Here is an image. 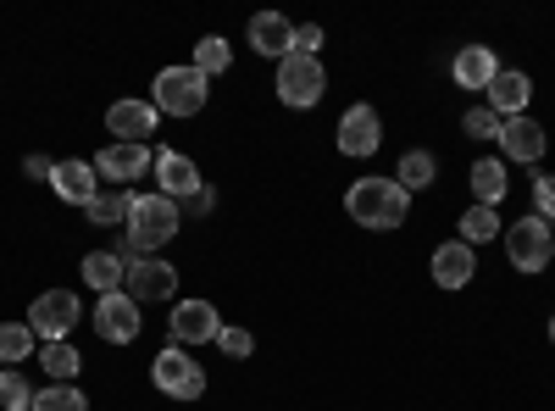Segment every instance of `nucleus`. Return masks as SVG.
Segmentation results:
<instances>
[{
	"instance_id": "a211bd4d",
	"label": "nucleus",
	"mask_w": 555,
	"mask_h": 411,
	"mask_svg": "<svg viewBox=\"0 0 555 411\" xmlns=\"http://www.w3.org/2000/svg\"><path fill=\"white\" fill-rule=\"evenodd\" d=\"M528 101H533V78L517 73V67H500V78L489 84V112L505 123V117H528Z\"/></svg>"
},
{
	"instance_id": "dca6fc26",
	"label": "nucleus",
	"mask_w": 555,
	"mask_h": 411,
	"mask_svg": "<svg viewBox=\"0 0 555 411\" xmlns=\"http://www.w3.org/2000/svg\"><path fill=\"white\" fill-rule=\"evenodd\" d=\"M51 190H56V201H67V206H89L101 195V172H95V162H83V156H67V162H56V172H51Z\"/></svg>"
},
{
	"instance_id": "c85d7f7f",
	"label": "nucleus",
	"mask_w": 555,
	"mask_h": 411,
	"mask_svg": "<svg viewBox=\"0 0 555 411\" xmlns=\"http://www.w3.org/2000/svg\"><path fill=\"white\" fill-rule=\"evenodd\" d=\"M34 411H89V395L78 384H44L34 395Z\"/></svg>"
},
{
	"instance_id": "0eeeda50",
	"label": "nucleus",
	"mask_w": 555,
	"mask_h": 411,
	"mask_svg": "<svg viewBox=\"0 0 555 411\" xmlns=\"http://www.w3.org/2000/svg\"><path fill=\"white\" fill-rule=\"evenodd\" d=\"M505 256H512V267L517 272H544L550 267V256H555V240H550V222L533 211V217H522V222H512L505 228Z\"/></svg>"
},
{
	"instance_id": "9d476101",
	"label": "nucleus",
	"mask_w": 555,
	"mask_h": 411,
	"mask_svg": "<svg viewBox=\"0 0 555 411\" xmlns=\"http://www.w3.org/2000/svg\"><path fill=\"white\" fill-rule=\"evenodd\" d=\"M167 329H172V345L195 350V345H206V339L222 334V317H217L211 300H178L172 317H167Z\"/></svg>"
},
{
	"instance_id": "393cba45",
	"label": "nucleus",
	"mask_w": 555,
	"mask_h": 411,
	"mask_svg": "<svg viewBox=\"0 0 555 411\" xmlns=\"http://www.w3.org/2000/svg\"><path fill=\"white\" fill-rule=\"evenodd\" d=\"M39 368L51 373V384H73L78 368H83V356H78L67 339H56V345H39Z\"/></svg>"
},
{
	"instance_id": "473e14b6",
	"label": "nucleus",
	"mask_w": 555,
	"mask_h": 411,
	"mask_svg": "<svg viewBox=\"0 0 555 411\" xmlns=\"http://www.w3.org/2000/svg\"><path fill=\"white\" fill-rule=\"evenodd\" d=\"M322 44H328L322 23H300V28H295V51H289V56H317V62H322Z\"/></svg>"
},
{
	"instance_id": "72a5a7b5",
	"label": "nucleus",
	"mask_w": 555,
	"mask_h": 411,
	"mask_svg": "<svg viewBox=\"0 0 555 411\" xmlns=\"http://www.w3.org/2000/svg\"><path fill=\"white\" fill-rule=\"evenodd\" d=\"M533 206H539V217L544 222H555V178L544 172V178H533Z\"/></svg>"
},
{
	"instance_id": "a878e982",
	"label": "nucleus",
	"mask_w": 555,
	"mask_h": 411,
	"mask_svg": "<svg viewBox=\"0 0 555 411\" xmlns=\"http://www.w3.org/2000/svg\"><path fill=\"white\" fill-rule=\"evenodd\" d=\"M39 356V339L28 323H0V368H17V361Z\"/></svg>"
},
{
	"instance_id": "bb28decb",
	"label": "nucleus",
	"mask_w": 555,
	"mask_h": 411,
	"mask_svg": "<svg viewBox=\"0 0 555 411\" xmlns=\"http://www.w3.org/2000/svg\"><path fill=\"white\" fill-rule=\"evenodd\" d=\"M195 73H206V78H217V73H228L234 67V44H228L222 34H206L201 44H195V62H190Z\"/></svg>"
},
{
	"instance_id": "5701e85b",
	"label": "nucleus",
	"mask_w": 555,
	"mask_h": 411,
	"mask_svg": "<svg viewBox=\"0 0 555 411\" xmlns=\"http://www.w3.org/2000/svg\"><path fill=\"white\" fill-rule=\"evenodd\" d=\"M434 178H439V156H434V151H405V156H400V167H395V184H400L405 195L428 190Z\"/></svg>"
},
{
	"instance_id": "f3484780",
	"label": "nucleus",
	"mask_w": 555,
	"mask_h": 411,
	"mask_svg": "<svg viewBox=\"0 0 555 411\" xmlns=\"http://www.w3.org/2000/svg\"><path fill=\"white\" fill-rule=\"evenodd\" d=\"M428 267H434V284H439V290H467V284L478 279V251L461 245V240H444Z\"/></svg>"
},
{
	"instance_id": "9b49d317",
	"label": "nucleus",
	"mask_w": 555,
	"mask_h": 411,
	"mask_svg": "<svg viewBox=\"0 0 555 411\" xmlns=\"http://www.w3.org/2000/svg\"><path fill=\"white\" fill-rule=\"evenodd\" d=\"M139 329H145V311H139V300H128L122 290H117V295H101V306H95V334H101L106 345H133Z\"/></svg>"
},
{
	"instance_id": "20e7f679",
	"label": "nucleus",
	"mask_w": 555,
	"mask_h": 411,
	"mask_svg": "<svg viewBox=\"0 0 555 411\" xmlns=\"http://www.w3.org/2000/svg\"><path fill=\"white\" fill-rule=\"evenodd\" d=\"M151 384L167 395V400H201L206 395V368L183 350V345H167L156 361H151Z\"/></svg>"
},
{
	"instance_id": "7ed1b4c3",
	"label": "nucleus",
	"mask_w": 555,
	"mask_h": 411,
	"mask_svg": "<svg viewBox=\"0 0 555 411\" xmlns=\"http://www.w3.org/2000/svg\"><path fill=\"white\" fill-rule=\"evenodd\" d=\"M206 101H211V78L206 73H195V67H162L156 73L151 106L162 117H195V112H206Z\"/></svg>"
},
{
	"instance_id": "f03ea898",
	"label": "nucleus",
	"mask_w": 555,
	"mask_h": 411,
	"mask_svg": "<svg viewBox=\"0 0 555 411\" xmlns=\"http://www.w3.org/2000/svg\"><path fill=\"white\" fill-rule=\"evenodd\" d=\"M345 211H350V222L373 228V234H389V228H400L411 217V195L395 178H356L345 190Z\"/></svg>"
},
{
	"instance_id": "f8f14e48",
	"label": "nucleus",
	"mask_w": 555,
	"mask_h": 411,
	"mask_svg": "<svg viewBox=\"0 0 555 411\" xmlns=\"http://www.w3.org/2000/svg\"><path fill=\"white\" fill-rule=\"evenodd\" d=\"M156 195H167V201H195L201 190H206V178H201V167L183 156V151H156Z\"/></svg>"
},
{
	"instance_id": "6ab92c4d",
	"label": "nucleus",
	"mask_w": 555,
	"mask_h": 411,
	"mask_svg": "<svg viewBox=\"0 0 555 411\" xmlns=\"http://www.w3.org/2000/svg\"><path fill=\"white\" fill-rule=\"evenodd\" d=\"M250 51L267 56V62H284L295 51V23L278 17V12H256L250 17Z\"/></svg>"
},
{
	"instance_id": "e433bc0d",
	"label": "nucleus",
	"mask_w": 555,
	"mask_h": 411,
	"mask_svg": "<svg viewBox=\"0 0 555 411\" xmlns=\"http://www.w3.org/2000/svg\"><path fill=\"white\" fill-rule=\"evenodd\" d=\"M550 345H555V317H550Z\"/></svg>"
},
{
	"instance_id": "b1692460",
	"label": "nucleus",
	"mask_w": 555,
	"mask_h": 411,
	"mask_svg": "<svg viewBox=\"0 0 555 411\" xmlns=\"http://www.w3.org/2000/svg\"><path fill=\"white\" fill-rule=\"evenodd\" d=\"M128 206H133L128 190H101L95 201L83 206V217L95 222V228H128Z\"/></svg>"
},
{
	"instance_id": "aec40b11",
	"label": "nucleus",
	"mask_w": 555,
	"mask_h": 411,
	"mask_svg": "<svg viewBox=\"0 0 555 411\" xmlns=\"http://www.w3.org/2000/svg\"><path fill=\"white\" fill-rule=\"evenodd\" d=\"M450 73H455V89H483L489 95V84L500 78V56L489 51V44H461Z\"/></svg>"
},
{
	"instance_id": "39448f33",
	"label": "nucleus",
	"mask_w": 555,
	"mask_h": 411,
	"mask_svg": "<svg viewBox=\"0 0 555 411\" xmlns=\"http://www.w3.org/2000/svg\"><path fill=\"white\" fill-rule=\"evenodd\" d=\"M278 101L284 106H295V112H306V106H317L322 95H328V73H322V62L317 56H284L278 62Z\"/></svg>"
},
{
	"instance_id": "7c9ffc66",
	"label": "nucleus",
	"mask_w": 555,
	"mask_h": 411,
	"mask_svg": "<svg viewBox=\"0 0 555 411\" xmlns=\"http://www.w3.org/2000/svg\"><path fill=\"white\" fill-rule=\"evenodd\" d=\"M217 350H222L228 361H250V356H256V334H250V329H222V334H217Z\"/></svg>"
},
{
	"instance_id": "c756f323",
	"label": "nucleus",
	"mask_w": 555,
	"mask_h": 411,
	"mask_svg": "<svg viewBox=\"0 0 555 411\" xmlns=\"http://www.w3.org/2000/svg\"><path fill=\"white\" fill-rule=\"evenodd\" d=\"M0 411H34V389L17 368H0Z\"/></svg>"
},
{
	"instance_id": "f704fd0d",
	"label": "nucleus",
	"mask_w": 555,
	"mask_h": 411,
	"mask_svg": "<svg viewBox=\"0 0 555 411\" xmlns=\"http://www.w3.org/2000/svg\"><path fill=\"white\" fill-rule=\"evenodd\" d=\"M23 172H28V178H39V184H51L56 162H51V156H28V162H23Z\"/></svg>"
},
{
	"instance_id": "cd10ccee",
	"label": "nucleus",
	"mask_w": 555,
	"mask_h": 411,
	"mask_svg": "<svg viewBox=\"0 0 555 411\" xmlns=\"http://www.w3.org/2000/svg\"><path fill=\"white\" fill-rule=\"evenodd\" d=\"M461 245H483V240H500V211L494 206H473L467 217H461V234H455Z\"/></svg>"
},
{
	"instance_id": "412c9836",
	"label": "nucleus",
	"mask_w": 555,
	"mask_h": 411,
	"mask_svg": "<svg viewBox=\"0 0 555 411\" xmlns=\"http://www.w3.org/2000/svg\"><path fill=\"white\" fill-rule=\"evenodd\" d=\"M122 272H128V261L117 251H89L83 256V284L95 290V295H117L122 290Z\"/></svg>"
},
{
	"instance_id": "c9c22d12",
	"label": "nucleus",
	"mask_w": 555,
	"mask_h": 411,
	"mask_svg": "<svg viewBox=\"0 0 555 411\" xmlns=\"http://www.w3.org/2000/svg\"><path fill=\"white\" fill-rule=\"evenodd\" d=\"M211 206H217V195H211V184H206V190H201V195L190 201V217H206Z\"/></svg>"
},
{
	"instance_id": "4be33fe9",
	"label": "nucleus",
	"mask_w": 555,
	"mask_h": 411,
	"mask_svg": "<svg viewBox=\"0 0 555 411\" xmlns=\"http://www.w3.org/2000/svg\"><path fill=\"white\" fill-rule=\"evenodd\" d=\"M505 190H512V172H505V162H494V156L473 162V201H478V206H494V211H500Z\"/></svg>"
},
{
	"instance_id": "2eb2a0df",
	"label": "nucleus",
	"mask_w": 555,
	"mask_h": 411,
	"mask_svg": "<svg viewBox=\"0 0 555 411\" xmlns=\"http://www.w3.org/2000/svg\"><path fill=\"white\" fill-rule=\"evenodd\" d=\"M544 145H550L544 123H533V117H505V123H500V156H505V162L533 167V162L544 156Z\"/></svg>"
},
{
	"instance_id": "4468645a",
	"label": "nucleus",
	"mask_w": 555,
	"mask_h": 411,
	"mask_svg": "<svg viewBox=\"0 0 555 411\" xmlns=\"http://www.w3.org/2000/svg\"><path fill=\"white\" fill-rule=\"evenodd\" d=\"M378 145H384V117H378L373 106H366V101H361V106H350V112L339 117V151L361 162V156H373Z\"/></svg>"
},
{
	"instance_id": "2f4dec72",
	"label": "nucleus",
	"mask_w": 555,
	"mask_h": 411,
	"mask_svg": "<svg viewBox=\"0 0 555 411\" xmlns=\"http://www.w3.org/2000/svg\"><path fill=\"white\" fill-rule=\"evenodd\" d=\"M461 133H467V140H500V117L489 106H473L467 117H461Z\"/></svg>"
},
{
	"instance_id": "423d86ee",
	"label": "nucleus",
	"mask_w": 555,
	"mask_h": 411,
	"mask_svg": "<svg viewBox=\"0 0 555 411\" xmlns=\"http://www.w3.org/2000/svg\"><path fill=\"white\" fill-rule=\"evenodd\" d=\"M78 317H83V306H78L73 290H44V295H34V306H28L23 323L34 329V339L56 345V339H67V334L78 329Z\"/></svg>"
},
{
	"instance_id": "f257e3e1",
	"label": "nucleus",
	"mask_w": 555,
	"mask_h": 411,
	"mask_svg": "<svg viewBox=\"0 0 555 411\" xmlns=\"http://www.w3.org/2000/svg\"><path fill=\"white\" fill-rule=\"evenodd\" d=\"M178 222H183L178 201H167V195H133V206H128V228H122V245H117V256H122V261L156 256L162 245H172Z\"/></svg>"
},
{
	"instance_id": "1a4fd4ad",
	"label": "nucleus",
	"mask_w": 555,
	"mask_h": 411,
	"mask_svg": "<svg viewBox=\"0 0 555 411\" xmlns=\"http://www.w3.org/2000/svg\"><path fill=\"white\" fill-rule=\"evenodd\" d=\"M156 128H162V112L151 101H112L106 106V133L117 145H151Z\"/></svg>"
},
{
	"instance_id": "ddd939ff",
	"label": "nucleus",
	"mask_w": 555,
	"mask_h": 411,
	"mask_svg": "<svg viewBox=\"0 0 555 411\" xmlns=\"http://www.w3.org/2000/svg\"><path fill=\"white\" fill-rule=\"evenodd\" d=\"M95 172L106 178V184H117V190H128L133 178H145V172H156V151L151 145H106L101 156H95Z\"/></svg>"
},
{
	"instance_id": "6e6552de",
	"label": "nucleus",
	"mask_w": 555,
	"mask_h": 411,
	"mask_svg": "<svg viewBox=\"0 0 555 411\" xmlns=\"http://www.w3.org/2000/svg\"><path fill=\"white\" fill-rule=\"evenodd\" d=\"M122 295L139 300V306L172 300V295H178V267L162 261V256H139V261H128V272H122Z\"/></svg>"
}]
</instances>
